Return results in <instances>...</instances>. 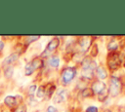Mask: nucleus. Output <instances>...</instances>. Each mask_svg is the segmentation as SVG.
I'll use <instances>...</instances> for the list:
<instances>
[{
	"mask_svg": "<svg viewBox=\"0 0 125 112\" xmlns=\"http://www.w3.org/2000/svg\"><path fill=\"white\" fill-rule=\"evenodd\" d=\"M104 112H111V111H110V110H109V109H106V110H104Z\"/></svg>",
	"mask_w": 125,
	"mask_h": 112,
	"instance_id": "obj_25",
	"label": "nucleus"
},
{
	"mask_svg": "<svg viewBox=\"0 0 125 112\" xmlns=\"http://www.w3.org/2000/svg\"><path fill=\"white\" fill-rule=\"evenodd\" d=\"M49 65L53 68H57L60 65V57L58 56H52L49 58Z\"/></svg>",
	"mask_w": 125,
	"mask_h": 112,
	"instance_id": "obj_14",
	"label": "nucleus"
},
{
	"mask_svg": "<svg viewBox=\"0 0 125 112\" xmlns=\"http://www.w3.org/2000/svg\"><path fill=\"white\" fill-rule=\"evenodd\" d=\"M59 45H60V39L58 38V37H54V38H52L50 41H49V43L47 44V46H46V48L44 49V51L41 53V58L42 57H49L50 56H53V53L57 50V48L59 47Z\"/></svg>",
	"mask_w": 125,
	"mask_h": 112,
	"instance_id": "obj_2",
	"label": "nucleus"
},
{
	"mask_svg": "<svg viewBox=\"0 0 125 112\" xmlns=\"http://www.w3.org/2000/svg\"><path fill=\"white\" fill-rule=\"evenodd\" d=\"M36 96H37V98L39 100H42L43 98H45V86H40L37 89Z\"/></svg>",
	"mask_w": 125,
	"mask_h": 112,
	"instance_id": "obj_15",
	"label": "nucleus"
},
{
	"mask_svg": "<svg viewBox=\"0 0 125 112\" xmlns=\"http://www.w3.org/2000/svg\"><path fill=\"white\" fill-rule=\"evenodd\" d=\"M81 94L83 97H89V96H92L94 94V92L92 91L91 88H85L82 92H81Z\"/></svg>",
	"mask_w": 125,
	"mask_h": 112,
	"instance_id": "obj_17",
	"label": "nucleus"
},
{
	"mask_svg": "<svg viewBox=\"0 0 125 112\" xmlns=\"http://www.w3.org/2000/svg\"><path fill=\"white\" fill-rule=\"evenodd\" d=\"M22 101V97L21 95H8L4 98V103L6 106L11 108L12 110L19 106Z\"/></svg>",
	"mask_w": 125,
	"mask_h": 112,
	"instance_id": "obj_7",
	"label": "nucleus"
},
{
	"mask_svg": "<svg viewBox=\"0 0 125 112\" xmlns=\"http://www.w3.org/2000/svg\"><path fill=\"white\" fill-rule=\"evenodd\" d=\"M12 112H26V105L23 103H21L19 106H17L15 109H13Z\"/></svg>",
	"mask_w": 125,
	"mask_h": 112,
	"instance_id": "obj_19",
	"label": "nucleus"
},
{
	"mask_svg": "<svg viewBox=\"0 0 125 112\" xmlns=\"http://www.w3.org/2000/svg\"><path fill=\"white\" fill-rule=\"evenodd\" d=\"M91 89L94 92V93H98L99 94L100 93H102L106 88H105V84L104 82H102L101 80H97L92 84V88Z\"/></svg>",
	"mask_w": 125,
	"mask_h": 112,
	"instance_id": "obj_9",
	"label": "nucleus"
},
{
	"mask_svg": "<svg viewBox=\"0 0 125 112\" xmlns=\"http://www.w3.org/2000/svg\"><path fill=\"white\" fill-rule=\"evenodd\" d=\"M19 57H20V54H18L17 52L16 53H13V54H11L10 56H8L4 60H3V66L4 67H8V66H11L13 63H15L18 59H19Z\"/></svg>",
	"mask_w": 125,
	"mask_h": 112,
	"instance_id": "obj_8",
	"label": "nucleus"
},
{
	"mask_svg": "<svg viewBox=\"0 0 125 112\" xmlns=\"http://www.w3.org/2000/svg\"><path fill=\"white\" fill-rule=\"evenodd\" d=\"M4 46H5V43H4V41H2V40H0V52L3 50V48H4Z\"/></svg>",
	"mask_w": 125,
	"mask_h": 112,
	"instance_id": "obj_24",
	"label": "nucleus"
},
{
	"mask_svg": "<svg viewBox=\"0 0 125 112\" xmlns=\"http://www.w3.org/2000/svg\"><path fill=\"white\" fill-rule=\"evenodd\" d=\"M43 66V60L40 56L33 57L30 61H28L24 66V75L30 76L35 72V70L40 69Z\"/></svg>",
	"mask_w": 125,
	"mask_h": 112,
	"instance_id": "obj_1",
	"label": "nucleus"
},
{
	"mask_svg": "<svg viewBox=\"0 0 125 112\" xmlns=\"http://www.w3.org/2000/svg\"><path fill=\"white\" fill-rule=\"evenodd\" d=\"M96 75L99 79H105L107 77V73L106 70L104 69V66H98L96 68Z\"/></svg>",
	"mask_w": 125,
	"mask_h": 112,
	"instance_id": "obj_12",
	"label": "nucleus"
},
{
	"mask_svg": "<svg viewBox=\"0 0 125 112\" xmlns=\"http://www.w3.org/2000/svg\"><path fill=\"white\" fill-rule=\"evenodd\" d=\"M78 44H79V47L81 49L82 52H86L89 47L91 46V40H89L88 38H81L79 41H78Z\"/></svg>",
	"mask_w": 125,
	"mask_h": 112,
	"instance_id": "obj_11",
	"label": "nucleus"
},
{
	"mask_svg": "<svg viewBox=\"0 0 125 112\" xmlns=\"http://www.w3.org/2000/svg\"><path fill=\"white\" fill-rule=\"evenodd\" d=\"M82 73L85 77L91 78L94 70H96V63L95 61L90 60V58H85L84 61L82 62Z\"/></svg>",
	"mask_w": 125,
	"mask_h": 112,
	"instance_id": "obj_5",
	"label": "nucleus"
},
{
	"mask_svg": "<svg viewBox=\"0 0 125 112\" xmlns=\"http://www.w3.org/2000/svg\"><path fill=\"white\" fill-rule=\"evenodd\" d=\"M55 90H56V85L53 83H48L45 86V97L50 98L54 94Z\"/></svg>",
	"mask_w": 125,
	"mask_h": 112,
	"instance_id": "obj_10",
	"label": "nucleus"
},
{
	"mask_svg": "<svg viewBox=\"0 0 125 112\" xmlns=\"http://www.w3.org/2000/svg\"><path fill=\"white\" fill-rule=\"evenodd\" d=\"M46 112H59L58 109L54 106H48L47 109H46Z\"/></svg>",
	"mask_w": 125,
	"mask_h": 112,
	"instance_id": "obj_23",
	"label": "nucleus"
},
{
	"mask_svg": "<svg viewBox=\"0 0 125 112\" xmlns=\"http://www.w3.org/2000/svg\"><path fill=\"white\" fill-rule=\"evenodd\" d=\"M121 65V58L115 52H111L107 56V66L111 71L116 70Z\"/></svg>",
	"mask_w": 125,
	"mask_h": 112,
	"instance_id": "obj_4",
	"label": "nucleus"
},
{
	"mask_svg": "<svg viewBox=\"0 0 125 112\" xmlns=\"http://www.w3.org/2000/svg\"><path fill=\"white\" fill-rule=\"evenodd\" d=\"M107 94H108V91H107L106 89H104L102 93H100L98 94V98H99V100H100V101H104V100L107 97Z\"/></svg>",
	"mask_w": 125,
	"mask_h": 112,
	"instance_id": "obj_18",
	"label": "nucleus"
},
{
	"mask_svg": "<svg viewBox=\"0 0 125 112\" xmlns=\"http://www.w3.org/2000/svg\"><path fill=\"white\" fill-rule=\"evenodd\" d=\"M98 55V48H97V45L94 44L92 46V49H91V56H96Z\"/></svg>",
	"mask_w": 125,
	"mask_h": 112,
	"instance_id": "obj_21",
	"label": "nucleus"
},
{
	"mask_svg": "<svg viewBox=\"0 0 125 112\" xmlns=\"http://www.w3.org/2000/svg\"><path fill=\"white\" fill-rule=\"evenodd\" d=\"M117 48H118V42L116 40H111L107 44V50L110 52H114Z\"/></svg>",
	"mask_w": 125,
	"mask_h": 112,
	"instance_id": "obj_16",
	"label": "nucleus"
},
{
	"mask_svg": "<svg viewBox=\"0 0 125 112\" xmlns=\"http://www.w3.org/2000/svg\"><path fill=\"white\" fill-rule=\"evenodd\" d=\"M75 76H76L75 67H65L62 69L61 73V82L62 85H67L74 79Z\"/></svg>",
	"mask_w": 125,
	"mask_h": 112,
	"instance_id": "obj_3",
	"label": "nucleus"
},
{
	"mask_svg": "<svg viewBox=\"0 0 125 112\" xmlns=\"http://www.w3.org/2000/svg\"><path fill=\"white\" fill-rule=\"evenodd\" d=\"M124 65H125V59H124Z\"/></svg>",
	"mask_w": 125,
	"mask_h": 112,
	"instance_id": "obj_26",
	"label": "nucleus"
},
{
	"mask_svg": "<svg viewBox=\"0 0 125 112\" xmlns=\"http://www.w3.org/2000/svg\"><path fill=\"white\" fill-rule=\"evenodd\" d=\"M65 93H66L65 90H61V91H59L58 93L55 94V96H54V101H55L56 103H61V102H62V100H63L64 97H65Z\"/></svg>",
	"mask_w": 125,
	"mask_h": 112,
	"instance_id": "obj_13",
	"label": "nucleus"
},
{
	"mask_svg": "<svg viewBox=\"0 0 125 112\" xmlns=\"http://www.w3.org/2000/svg\"><path fill=\"white\" fill-rule=\"evenodd\" d=\"M86 112H98V108L96 106H89L86 109Z\"/></svg>",
	"mask_w": 125,
	"mask_h": 112,
	"instance_id": "obj_22",
	"label": "nucleus"
},
{
	"mask_svg": "<svg viewBox=\"0 0 125 112\" xmlns=\"http://www.w3.org/2000/svg\"><path fill=\"white\" fill-rule=\"evenodd\" d=\"M40 38V36H38V35H36V36H27L26 38H25V43H26V45H28V44H30V43H32V42H34V41H36V40H38Z\"/></svg>",
	"mask_w": 125,
	"mask_h": 112,
	"instance_id": "obj_20",
	"label": "nucleus"
},
{
	"mask_svg": "<svg viewBox=\"0 0 125 112\" xmlns=\"http://www.w3.org/2000/svg\"><path fill=\"white\" fill-rule=\"evenodd\" d=\"M121 92V82L116 77H111L109 80L108 93L111 96H117Z\"/></svg>",
	"mask_w": 125,
	"mask_h": 112,
	"instance_id": "obj_6",
	"label": "nucleus"
}]
</instances>
